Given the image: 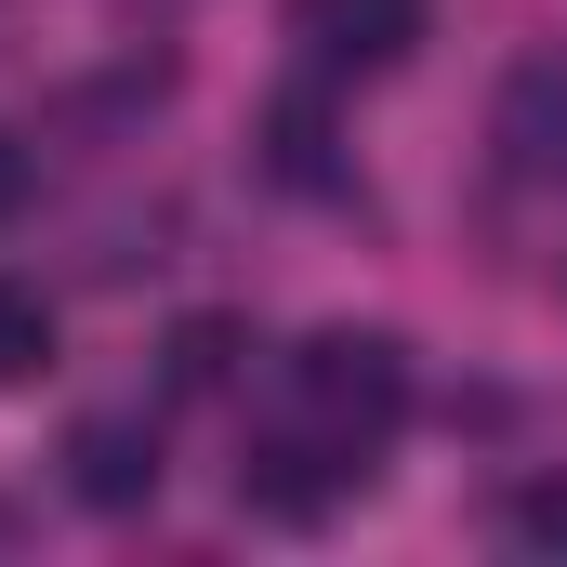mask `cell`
<instances>
[{
  "label": "cell",
  "instance_id": "obj_4",
  "mask_svg": "<svg viewBox=\"0 0 567 567\" xmlns=\"http://www.w3.org/2000/svg\"><path fill=\"white\" fill-rule=\"evenodd\" d=\"M66 502H93V515H145V502H158V423H133V410L66 423Z\"/></svg>",
  "mask_w": 567,
  "mask_h": 567
},
{
  "label": "cell",
  "instance_id": "obj_6",
  "mask_svg": "<svg viewBox=\"0 0 567 567\" xmlns=\"http://www.w3.org/2000/svg\"><path fill=\"white\" fill-rule=\"evenodd\" d=\"M238 357H251V330H238V317H185V330H172V357H158V383H172V396H225V383H238Z\"/></svg>",
  "mask_w": 567,
  "mask_h": 567
},
{
  "label": "cell",
  "instance_id": "obj_10",
  "mask_svg": "<svg viewBox=\"0 0 567 567\" xmlns=\"http://www.w3.org/2000/svg\"><path fill=\"white\" fill-rule=\"evenodd\" d=\"M27 185H40V158H27V145L0 133V225H13V212H27Z\"/></svg>",
  "mask_w": 567,
  "mask_h": 567
},
{
  "label": "cell",
  "instance_id": "obj_2",
  "mask_svg": "<svg viewBox=\"0 0 567 567\" xmlns=\"http://www.w3.org/2000/svg\"><path fill=\"white\" fill-rule=\"evenodd\" d=\"M343 488H370V462H357V449H330L317 423H303V435H251V449H238V502H251V515H278V528H317Z\"/></svg>",
  "mask_w": 567,
  "mask_h": 567
},
{
  "label": "cell",
  "instance_id": "obj_9",
  "mask_svg": "<svg viewBox=\"0 0 567 567\" xmlns=\"http://www.w3.org/2000/svg\"><path fill=\"white\" fill-rule=\"evenodd\" d=\"M502 528H515L528 555H567V475H528V488L502 502Z\"/></svg>",
  "mask_w": 567,
  "mask_h": 567
},
{
  "label": "cell",
  "instance_id": "obj_1",
  "mask_svg": "<svg viewBox=\"0 0 567 567\" xmlns=\"http://www.w3.org/2000/svg\"><path fill=\"white\" fill-rule=\"evenodd\" d=\"M290 396H303V423L330 435V449H383V435L410 423V343L396 330H317L303 357H290Z\"/></svg>",
  "mask_w": 567,
  "mask_h": 567
},
{
  "label": "cell",
  "instance_id": "obj_3",
  "mask_svg": "<svg viewBox=\"0 0 567 567\" xmlns=\"http://www.w3.org/2000/svg\"><path fill=\"white\" fill-rule=\"evenodd\" d=\"M290 40L317 80H383L423 53V0H290Z\"/></svg>",
  "mask_w": 567,
  "mask_h": 567
},
{
  "label": "cell",
  "instance_id": "obj_5",
  "mask_svg": "<svg viewBox=\"0 0 567 567\" xmlns=\"http://www.w3.org/2000/svg\"><path fill=\"white\" fill-rule=\"evenodd\" d=\"M502 145H515L528 185H567V53H528L502 80Z\"/></svg>",
  "mask_w": 567,
  "mask_h": 567
},
{
  "label": "cell",
  "instance_id": "obj_7",
  "mask_svg": "<svg viewBox=\"0 0 567 567\" xmlns=\"http://www.w3.org/2000/svg\"><path fill=\"white\" fill-rule=\"evenodd\" d=\"M40 370H53V290L0 278V383H40Z\"/></svg>",
  "mask_w": 567,
  "mask_h": 567
},
{
  "label": "cell",
  "instance_id": "obj_8",
  "mask_svg": "<svg viewBox=\"0 0 567 567\" xmlns=\"http://www.w3.org/2000/svg\"><path fill=\"white\" fill-rule=\"evenodd\" d=\"M265 172H278V185H330V120H317V93L265 106Z\"/></svg>",
  "mask_w": 567,
  "mask_h": 567
}]
</instances>
